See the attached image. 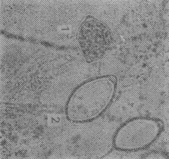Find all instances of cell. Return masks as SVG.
I'll return each mask as SVG.
<instances>
[{
    "instance_id": "cell-1",
    "label": "cell",
    "mask_w": 169,
    "mask_h": 159,
    "mask_svg": "<svg viewBox=\"0 0 169 159\" xmlns=\"http://www.w3.org/2000/svg\"><path fill=\"white\" fill-rule=\"evenodd\" d=\"M117 82L115 76L107 75L92 78L80 85L67 102L65 110L68 119L83 123L99 117L113 101Z\"/></svg>"
},
{
    "instance_id": "cell-2",
    "label": "cell",
    "mask_w": 169,
    "mask_h": 159,
    "mask_svg": "<svg viewBox=\"0 0 169 159\" xmlns=\"http://www.w3.org/2000/svg\"><path fill=\"white\" fill-rule=\"evenodd\" d=\"M102 27L98 21L91 18H87L82 26L81 47L84 57L89 63H95L103 55Z\"/></svg>"
}]
</instances>
